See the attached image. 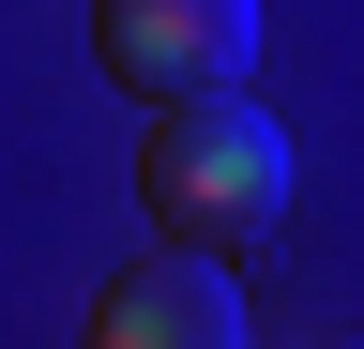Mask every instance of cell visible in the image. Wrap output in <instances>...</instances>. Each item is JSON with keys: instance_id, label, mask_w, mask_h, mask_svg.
Instances as JSON below:
<instances>
[{"instance_id": "1", "label": "cell", "mask_w": 364, "mask_h": 349, "mask_svg": "<svg viewBox=\"0 0 364 349\" xmlns=\"http://www.w3.org/2000/svg\"><path fill=\"white\" fill-rule=\"evenodd\" d=\"M136 213H152L182 258H258L289 228V122L243 107V92L152 107V137H136Z\"/></svg>"}, {"instance_id": "2", "label": "cell", "mask_w": 364, "mask_h": 349, "mask_svg": "<svg viewBox=\"0 0 364 349\" xmlns=\"http://www.w3.org/2000/svg\"><path fill=\"white\" fill-rule=\"evenodd\" d=\"M91 61H107L136 107L243 92V61H258V0H91Z\"/></svg>"}, {"instance_id": "3", "label": "cell", "mask_w": 364, "mask_h": 349, "mask_svg": "<svg viewBox=\"0 0 364 349\" xmlns=\"http://www.w3.org/2000/svg\"><path fill=\"white\" fill-rule=\"evenodd\" d=\"M76 349H243V304H228V274H213V258H136V274L107 289V304H91V334Z\"/></svg>"}, {"instance_id": "4", "label": "cell", "mask_w": 364, "mask_h": 349, "mask_svg": "<svg viewBox=\"0 0 364 349\" xmlns=\"http://www.w3.org/2000/svg\"><path fill=\"white\" fill-rule=\"evenodd\" d=\"M304 349H349V334H304Z\"/></svg>"}]
</instances>
